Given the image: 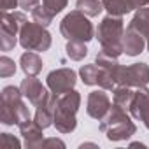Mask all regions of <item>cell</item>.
<instances>
[{"mask_svg":"<svg viewBox=\"0 0 149 149\" xmlns=\"http://www.w3.org/2000/svg\"><path fill=\"white\" fill-rule=\"evenodd\" d=\"M16 74V63L9 56L0 58V77H11Z\"/></svg>","mask_w":149,"mask_h":149,"instance_id":"obj_25","label":"cell"},{"mask_svg":"<svg viewBox=\"0 0 149 149\" xmlns=\"http://www.w3.org/2000/svg\"><path fill=\"white\" fill-rule=\"evenodd\" d=\"M0 144L2 147H11V149H19L21 144L16 137H13L11 133H0Z\"/></svg>","mask_w":149,"mask_h":149,"instance_id":"obj_27","label":"cell"},{"mask_svg":"<svg viewBox=\"0 0 149 149\" xmlns=\"http://www.w3.org/2000/svg\"><path fill=\"white\" fill-rule=\"evenodd\" d=\"M26 23V16L23 13H9V11H2V16H0V28H6L16 35H19L23 25Z\"/></svg>","mask_w":149,"mask_h":149,"instance_id":"obj_13","label":"cell"},{"mask_svg":"<svg viewBox=\"0 0 149 149\" xmlns=\"http://www.w3.org/2000/svg\"><path fill=\"white\" fill-rule=\"evenodd\" d=\"M121 16H105L98 28H97V39L102 47L112 49L116 53H123V35H125V25Z\"/></svg>","mask_w":149,"mask_h":149,"instance_id":"obj_4","label":"cell"},{"mask_svg":"<svg viewBox=\"0 0 149 149\" xmlns=\"http://www.w3.org/2000/svg\"><path fill=\"white\" fill-rule=\"evenodd\" d=\"M65 51H67V56L74 61H81L88 54L86 42H81V40H68L65 46Z\"/></svg>","mask_w":149,"mask_h":149,"instance_id":"obj_19","label":"cell"},{"mask_svg":"<svg viewBox=\"0 0 149 149\" xmlns=\"http://www.w3.org/2000/svg\"><path fill=\"white\" fill-rule=\"evenodd\" d=\"M23 91L16 86H6L0 93V121L4 125H23L30 119V111L23 102Z\"/></svg>","mask_w":149,"mask_h":149,"instance_id":"obj_1","label":"cell"},{"mask_svg":"<svg viewBox=\"0 0 149 149\" xmlns=\"http://www.w3.org/2000/svg\"><path fill=\"white\" fill-rule=\"evenodd\" d=\"M68 4V0H42V6L51 13V14H60Z\"/></svg>","mask_w":149,"mask_h":149,"instance_id":"obj_26","label":"cell"},{"mask_svg":"<svg viewBox=\"0 0 149 149\" xmlns=\"http://www.w3.org/2000/svg\"><path fill=\"white\" fill-rule=\"evenodd\" d=\"M42 130H44V128H40V126L35 123V119H33V121L28 119V121H25L23 125H19V132H21V135H23V139H25V146H26L28 149H39V147L42 146V140H44Z\"/></svg>","mask_w":149,"mask_h":149,"instance_id":"obj_12","label":"cell"},{"mask_svg":"<svg viewBox=\"0 0 149 149\" xmlns=\"http://www.w3.org/2000/svg\"><path fill=\"white\" fill-rule=\"evenodd\" d=\"M104 9L112 16H125L130 11H133V6L130 0H102Z\"/></svg>","mask_w":149,"mask_h":149,"instance_id":"obj_17","label":"cell"},{"mask_svg":"<svg viewBox=\"0 0 149 149\" xmlns=\"http://www.w3.org/2000/svg\"><path fill=\"white\" fill-rule=\"evenodd\" d=\"M139 121H142V123L146 125V128L149 130V107L142 112V116H140V119H139Z\"/></svg>","mask_w":149,"mask_h":149,"instance_id":"obj_32","label":"cell"},{"mask_svg":"<svg viewBox=\"0 0 149 149\" xmlns=\"http://www.w3.org/2000/svg\"><path fill=\"white\" fill-rule=\"evenodd\" d=\"M18 37L16 33L6 30V28H0V49L2 51H11L14 49V46L18 44Z\"/></svg>","mask_w":149,"mask_h":149,"instance_id":"obj_24","label":"cell"},{"mask_svg":"<svg viewBox=\"0 0 149 149\" xmlns=\"http://www.w3.org/2000/svg\"><path fill=\"white\" fill-rule=\"evenodd\" d=\"M84 13L70 11L60 23V32L67 40H81V42H90L95 37V30L91 21L88 19Z\"/></svg>","mask_w":149,"mask_h":149,"instance_id":"obj_3","label":"cell"},{"mask_svg":"<svg viewBox=\"0 0 149 149\" xmlns=\"http://www.w3.org/2000/svg\"><path fill=\"white\" fill-rule=\"evenodd\" d=\"M40 6V2L39 0H19V7L23 9V11H33L35 7H39Z\"/></svg>","mask_w":149,"mask_h":149,"instance_id":"obj_28","label":"cell"},{"mask_svg":"<svg viewBox=\"0 0 149 149\" xmlns=\"http://www.w3.org/2000/svg\"><path fill=\"white\" fill-rule=\"evenodd\" d=\"M19 6V0H0V7L2 11H11Z\"/></svg>","mask_w":149,"mask_h":149,"instance_id":"obj_30","label":"cell"},{"mask_svg":"<svg viewBox=\"0 0 149 149\" xmlns=\"http://www.w3.org/2000/svg\"><path fill=\"white\" fill-rule=\"evenodd\" d=\"M147 107H149V90H147L146 86L137 88L135 97H133V100H132V105H130V109H128L130 114H132L135 119H140L142 112H144Z\"/></svg>","mask_w":149,"mask_h":149,"instance_id":"obj_15","label":"cell"},{"mask_svg":"<svg viewBox=\"0 0 149 149\" xmlns=\"http://www.w3.org/2000/svg\"><path fill=\"white\" fill-rule=\"evenodd\" d=\"M146 46H147V42H146L144 35L140 32L133 30L132 26H128L123 35V53H126L128 56H139Z\"/></svg>","mask_w":149,"mask_h":149,"instance_id":"obj_11","label":"cell"},{"mask_svg":"<svg viewBox=\"0 0 149 149\" xmlns=\"http://www.w3.org/2000/svg\"><path fill=\"white\" fill-rule=\"evenodd\" d=\"M19 65H21V70L26 74V76H37V74L42 70V60L40 56L35 53V51H26L21 54V60H19Z\"/></svg>","mask_w":149,"mask_h":149,"instance_id":"obj_14","label":"cell"},{"mask_svg":"<svg viewBox=\"0 0 149 149\" xmlns=\"http://www.w3.org/2000/svg\"><path fill=\"white\" fill-rule=\"evenodd\" d=\"M51 33L46 30V26L39 23H25L21 32H19V44L25 51H35V53H44L51 47Z\"/></svg>","mask_w":149,"mask_h":149,"instance_id":"obj_5","label":"cell"},{"mask_svg":"<svg viewBox=\"0 0 149 149\" xmlns=\"http://www.w3.org/2000/svg\"><path fill=\"white\" fill-rule=\"evenodd\" d=\"M53 18H54V14H51L44 6H39V7H35L32 11V19L35 23L42 25V26H49L53 23Z\"/></svg>","mask_w":149,"mask_h":149,"instance_id":"obj_23","label":"cell"},{"mask_svg":"<svg viewBox=\"0 0 149 149\" xmlns=\"http://www.w3.org/2000/svg\"><path fill=\"white\" fill-rule=\"evenodd\" d=\"M19 88H21L23 95L30 100V104H32V105H35V107L49 105V107L54 111L58 95L49 93L35 76H26V77L23 79V83H21V86H19Z\"/></svg>","mask_w":149,"mask_h":149,"instance_id":"obj_7","label":"cell"},{"mask_svg":"<svg viewBox=\"0 0 149 149\" xmlns=\"http://www.w3.org/2000/svg\"><path fill=\"white\" fill-rule=\"evenodd\" d=\"M128 26H132L133 30H137L144 35V39L147 42V51H149V9H146V7L137 9L135 16L132 18Z\"/></svg>","mask_w":149,"mask_h":149,"instance_id":"obj_16","label":"cell"},{"mask_svg":"<svg viewBox=\"0 0 149 149\" xmlns=\"http://www.w3.org/2000/svg\"><path fill=\"white\" fill-rule=\"evenodd\" d=\"M130 2H132L133 9H140V7H146L149 4V0H130Z\"/></svg>","mask_w":149,"mask_h":149,"instance_id":"obj_31","label":"cell"},{"mask_svg":"<svg viewBox=\"0 0 149 149\" xmlns=\"http://www.w3.org/2000/svg\"><path fill=\"white\" fill-rule=\"evenodd\" d=\"M109 109H111V98H109V95L104 90H97V91H91L88 95L86 111H88V114L93 119L102 121L104 116L109 112Z\"/></svg>","mask_w":149,"mask_h":149,"instance_id":"obj_9","label":"cell"},{"mask_svg":"<svg viewBox=\"0 0 149 149\" xmlns=\"http://www.w3.org/2000/svg\"><path fill=\"white\" fill-rule=\"evenodd\" d=\"M114 81L118 86L142 88L149 83V65L147 63H132V65H118L114 70Z\"/></svg>","mask_w":149,"mask_h":149,"instance_id":"obj_6","label":"cell"},{"mask_svg":"<svg viewBox=\"0 0 149 149\" xmlns=\"http://www.w3.org/2000/svg\"><path fill=\"white\" fill-rule=\"evenodd\" d=\"M133 97H135V91H133L130 86H118V88H114V98H112V104H116V105L123 107L125 111H128L130 105H132Z\"/></svg>","mask_w":149,"mask_h":149,"instance_id":"obj_18","label":"cell"},{"mask_svg":"<svg viewBox=\"0 0 149 149\" xmlns=\"http://www.w3.org/2000/svg\"><path fill=\"white\" fill-rule=\"evenodd\" d=\"M76 83H77V74L72 68H56V70L49 72L46 77V84H47L49 91L54 95H63V93L74 90Z\"/></svg>","mask_w":149,"mask_h":149,"instance_id":"obj_8","label":"cell"},{"mask_svg":"<svg viewBox=\"0 0 149 149\" xmlns=\"http://www.w3.org/2000/svg\"><path fill=\"white\" fill-rule=\"evenodd\" d=\"M79 107H81V95L76 90H70V91H67L63 95H58L54 112L67 114V116H76Z\"/></svg>","mask_w":149,"mask_h":149,"instance_id":"obj_10","label":"cell"},{"mask_svg":"<svg viewBox=\"0 0 149 149\" xmlns=\"http://www.w3.org/2000/svg\"><path fill=\"white\" fill-rule=\"evenodd\" d=\"M100 72H102V68L97 63H91V65H83L81 67L79 76H81V79L86 86H95V84H98Z\"/></svg>","mask_w":149,"mask_h":149,"instance_id":"obj_20","label":"cell"},{"mask_svg":"<svg viewBox=\"0 0 149 149\" xmlns=\"http://www.w3.org/2000/svg\"><path fill=\"white\" fill-rule=\"evenodd\" d=\"M76 7L81 13H84L86 16H90V18H95V16H98L104 11L102 0H77Z\"/></svg>","mask_w":149,"mask_h":149,"instance_id":"obj_21","label":"cell"},{"mask_svg":"<svg viewBox=\"0 0 149 149\" xmlns=\"http://www.w3.org/2000/svg\"><path fill=\"white\" fill-rule=\"evenodd\" d=\"M100 132H104L111 142H121V140H126L132 135H135L137 126L130 119V116L126 114V111L123 107L112 104L109 112L104 116V119L100 123Z\"/></svg>","mask_w":149,"mask_h":149,"instance_id":"obj_2","label":"cell"},{"mask_svg":"<svg viewBox=\"0 0 149 149\" xmlns=\"http://www.w3.org/2000/svg\"><path fill=\"white\" fill-rule=\"evenodd\" d=\"M40 147H65V142L60 140V139H44L42 140V146Z\"/></svg>","mask_w":149,"mask_h":149,"instance_id":"obj_29","label":"cell"},{"mask_svg":"<svg viewBox=\"0 0 149 149\" xmlns=\"http://www.w3.org/2000/svg\"><path fill=\"white\" fill-rule=\"evenodd\" d=\"M33 119H35V123H37L40 128H47V126H51L53 121H54V111H53L49 105H40V107H37Z\"/></svg>","mask_w":149,"mask_h":149,"instance_id":"obj_22","label":"cell"}]
</instances>
